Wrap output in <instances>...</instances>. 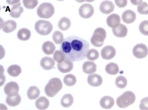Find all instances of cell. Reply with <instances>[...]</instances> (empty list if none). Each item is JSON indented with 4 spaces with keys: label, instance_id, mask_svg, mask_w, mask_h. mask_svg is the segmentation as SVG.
<instances>
[{
    "label": "cell",
    "instance_id": "18",
    "mask_svg": "<svg viewBox=\"0 0 148 110\" xmlns=\"http://www.w3.org/2000/svg\"><path fill=\"white\" fill-rule=\"evenodd\" d=\"M100 106L103 108L106 109H110L114 106V101L111 97L105 96L100 99Z\"/></svg>",
    "mask_w": 148,
    "mask_h": 110
},
{
    "label": "cell",
    "instance_id": "33",
    "mask_svg": "<svg viewBox=\"0 0 148 110\" xmlns=\"http://www.w3.org/2000/svg\"><path fill=\"white\" fill-rule=\"evenodd\" d=\"M53 40L56 44H61L63 40V34L58 30L55 31L52 36Z\"/></svg>",
    "mask_w": 148,
    "mask_h": 110
},
{
    "label": "cell",
    "instance_id": "20",
    "mask_svg": "<svg viewBox=\"0 0 148 110\" xmlns=\"http://www.w3.org/2000/svg\"><path fill=\"white\" fill-rule=\"evenodd\" d=\"M21 3L18 2L13 5L10 9V15L12 17L17 18L20 16L24 11L23 7L20 6Z\"/></svg>",
    "mask_w": 148,
    "mask_h": 110
},
{
    "label": "cell",
    "instance_id": "38",
    "mask_svg": "<svg viewBox=\"0 0 148 110\" xmlns=\"http://www.w3.org/2000/svg\"><path fill=\"white\" fill-rule=\"evenodd\" d=\"M148 21L145 20L142 21L140 24L139 29L140 32L146 36L148 35Z\"/></svg>",
    "mask_w": 148,
    "mask_h": 110
},
{
    "label": "cell",
    "instance_id": "40",
    "mask_svg": "<svg viewBox=\"0 0 148 110\" xmlns=\"http://www.w3.org/2000/svg\"><path fill=\"white\" fill-rule=\"evenodd\" d=\"M132 3L135 5L140 4L143 2L142 0H130Z\"/></svg>",
    "mask_w": 148,
    "mask_h": 110
},
{
    "label": "cell",
    "instance_id": "10",
    "mask_svg": "<svg viewBox=\"0 0 148 110\" xmlns=\"http://www.w3.org/2000/svg\"><path fill=\"white\" fill-rule=\"evenodd\" d=\"M116 52L115 48L112 46L107 45L102 49L101 53L103 59L110 60L115 56Z\"/></svg>",
    "mask_w": 148,
    "mask_h": 110
},
{
    "label": "cell",
    "instance_id": "8",
    "mask_svg": "<svg viewBox=\"0 0 148 110\" xmlns=\"http://www.w3.org/2000/svg\"><path fill=\"white\" fill-rule=\"evenodd\" d=\"M79 12L81 17L85 19H87L93 15L94 9L92 5L86 3L81 5L79 9Z\"/></svg>",
    "mask_w": 148,
    "mask_h": 110
},
{
    "label": "cell",
    "instance_id": "7",
    "mask_svg": "<svg viewBox=\"0 0 148 110\" xmlns=\"http://www.w3.org/2000/svg\"><path fill=\"white\" fill-rule=\"evenodd\" d=\"M132 51L133 55L138 58H143L148 54L147 47L142 43L136 44L133 48Z\"/></svg>",
    "mask_w": 148,
    "mask_h": 110
},
{
    "label": "cell",
    "instance_id": "36",
    "mask_svg": "<svg viewBox=\"0 0 148 110\" xmlns=\"http://www.w3.org/2000/svg\"><path fill=\"white\" fill-rule=\"evenodd\" d=\"M137 11L142 15H147L148 13V7L147 3L143 1L137 7Z\"/></svg>",
    "mask_w": 148,
    "mask_h": 110
},
{
    "label": "cell",
    "instance_id": "1",
    "mask_svg": "<svg viewBox=\"0 0 148 110\" xmlns=\"http://www.w3.org/2000/svg\"><path fill=\"white\" fill-rule=\"evenodd\" d=\"M89 48L90 44L88 41L75 35L65 38L60 45V49L64 55L65 59L71 62L85 59Z\"/></svg>",
    "mask_w": 148,
    "mask_h": 110
},
{
    "label": "cell",
    "instance_id": "32",
    "mask_svg": "<svg viewBox=\"0 0 148 110\" xmlns=\"http://www.w3.org/2000/svg\"><path fill=\"white\" fill-rule=\"evenodd\" d=\"M115 83L117 87L119 88L123 89L127 85V80L124 76H120L116 78Z\"/></svg>",
    "mask_w": 148,
    "mask_h": 110
},
{
    "label": "cell",
    "instance_id": "15",
    "mask_svg": "<svg viewBox=\"0 0 148 110\" xmlns=\"http://www.w3.org/2000/svg\"><path fill=\"white\" fill-rule=\"evenodd\" d=\"M136 17L135 12L130 9L125 11L122 16L123 21L127 24H130L134 22L136 19Z\"/></svg>",
    "mask_w": 148,
    "mask_h": 110
},
{
    "label": "cell",
    "instance_id": "5",
    "mask_svg": "<svg viewBox=\"0 0 148 110\" xmlns=\"http://www.w3.org/2000/svg\"><path fill=\"white\" fill-rule=\"evenodd\" d=\"M55 9L54 6L51 3H43L38 7L37 13L38 16L41 18L48 19L54 15Z\"/></svg>",
    "mask_w": 148,
    "mask_h": 110
},
{
    "label": "cell",
    "instance_id": "19",
    "mask_svg": "<svg viewBox=\"0 0 148 110\" xmlns=\"http://www.w3.org/2000/svg\"><path fill=\"white\" fill-rule=\"evenodd\" d=\"M96 65L94 62L87 61L83 64L82 69L85 73L90 74L96 72Z\"/></svg>",
    "mask_w": 148,
    "mask_h": 110
},
{
    "label": "cell",
    "instance_id": "30",
    "mask_svg": "<svg viewBox=\"0 0 148 110\" xmlns=\"http://www.w3.org/2000/svg\"><path fill=\"white\" fill-rule=\"evenodd\" d=\"M7 71L10 75L14 77L18 76L21 72L20 67L16 64L9 66L7 68Z\"/></svg>",
    "mask_w": 148,
    "mask_h": 110
},
{
    "label": "cell",
    "instance_id": "31",
    "mask_svg": "<svg viewBox=\"0 0 148 110\" xmlns=\"http://www.w3.org/2000/svg\"><path fill=\"white\" fill-rule=\"evenodd\" d=\"M63 82L69 86H72L76 83L77 79L76 77L71 74H66L63 78Z\"/></svg>",
    "mask_w": 148,
    "mask_h": 110
},
{
    "label": "cell",
    "instance_id": "3",
    "mask_svg": "<svg viewBox=\"0 0 148 110\" xmlns=\"http://www.w3.org/2000/svg\"><path fill=\"white\" fill-rule=\"evenodd\" d=\"M136 97L131 91H127L119 96L116 100L117 106L121 108H126L133 104L135 101Z\"/></svg>",
    "mask_w": 148,
    "mask_h": 110
},
{
    "label": "cell",
    "instance_id": "24",
    "mask_svg": "<svg viewBox=\"0 0 148 110\" xmlns=\"http://www.w3.org/2000/svg\"><path fill=\"white\" fill-rule=\"evenodd\" d=\"M73 98L70 94H66L62 97L61 104L64 107L68 108L71 106L73 102Z\"/></svg>",
    "mask_w": 148,
    "mask_h": 110
},
{
    "label": "cell",
    "instance_id": "21",
    "mask_svg": "<svg viewBox=\"0 0 148 110\" xmlns=\"http://www.w3.org/2000/svg\"><path fill=\"white\" fill-rule=\"evenodd\" d=\"M48 99L44 96H41L38 98L35 102L36 108L39 109L44 110L47 109L49 105Z\"/></svg>",
    "mask_w": 148,
    "mask_h": 110
},
{
    "label": "cell",
    "instance_id": "23",
    "mask_svg": "<svg viewBox=\"0 0 148 110\" xmlns=\"http://www.w3.org/2000/svg\"><path fill=\"white\" fill-rule=\"evenodd\" d=\"M17 26V23L15 21L9 20L4 23L2 29L3 31L5 32L9 33L15 30Z\"/></svg>",
    "mask_w": 148,
    "mask_h": 110
},
{
    "label": "cell",
    "instance_id": "26",
    "mask_svg": "<svg viewBox=\"0 0 148 110\" xmlns=\"http://www.w3.org/2000/svg\"><path fill=\"white\" fill-rule=\"evenodd\" d=\"M30 31L25 28L20 29L18 32L17 36L18 38L21 40H28L31 36Z\"/></svg>",
    "mask_w": 148,
    "mask_h": 110
},
{
    "label": "cell",
    "instance_id": "9",
    "mask_svg": "<svg viewBox=\"0 0 148 110\" xmlns=\"http://www.w3.org/2000/svg\"><path fill=\"white\" fill-rule=\"evenodd\" d=\"M4 89V92L8 96H14L18 94L19 87L17 83L11 81L5 85Z\"/></svg>",
    "mask_w": 148,
    "mask_h": 110
},
{
    "label": "cell",
    "instance_id": "34",
    "mask_svg": "<svg viewBox=\"0 0 148 110\" xmlns=\"http://www.w3.org/2000/svg\"><path fill=\"white\" fill-rule=\"evenodd\" d=\"M99 56V53L98 50L94 49H91L88 52L87 57L90 60H94L97 59Z\"/></svg>",
    "mask_w": 148,
    "mask_h": 110
},
{
    "label": "cell",
    "instance_id": "39",
    "mask_svg": "<svg viewBox=\"0 0 148 110\" xmlns=\"http://www.w3.org/2000/svg\"><path fill=\"white\" fill-rule=\"evenodd\" d=\"M115 2L117 6L120 8H123L126 7L127 4V1L123 0H115Z\"/></svg>",
    "mask_w": 148,
    "mask_h": 110
},
{
    "label": "cell",
    "instance_id": "6",
    "mask_svg": "<svg viewBox=\"0 0 148 110\" xmlns=\"http://www.w3.org/2000/svg\"><path fill=\"white\" fill-rule=\"evenodd\" d=\"M53 28L52 24L49 21L40 20L38 21L35 25V28L40 34L46 35L49 34Z\"/></svg>",
    "mask_w": 148,
    "mask_h": 110
},
{
    "label": "cell",
    "instance_id": "28",
    "mask_svg": "<svg viewBox=\"0 0 148 110\" xmlns=\"http://www.w3.org/2000/svg\"><path fill=\"white\" fill-rule=\"evenodd\" d=\"M21 100V98L19 94L10 97L7 96L6 99V102L9 105L15 107L19 105Z\"/></svg>",
    "mask_w": 148,
    "mask_h": 110
},
{
    "label": "cell",
    "instance_id": "35",
    "mask_svg": "<svg viewBox=\"0 0 148 110\" xmlns=\"http://www.w3.org/2000/svg\"><path fill=\"white\" fill-rule=\"evenodd\" d=\"M54 60L58 63L63 62L65 59L63 53L61 51L57 50L54 52L53 56Z\"/></svg>",
    "mask_w": 148,
    "mask_h": 110
},
{
    "label": "cell",
    "instance_id": "12",
    "mask_svg": "<svg viewBox=\"0 0 148 110\" xmlns=\"http://www.w3.org/2000/svg\"><path fill=\"white\" fill-rule=\"evenodd\" d=\"M57 66L58 70L63 73L70 72L73 67L72 62L66 59L61 63H58Z\"/></svg>",
    "mask_w": 148,
    "mask_h": 110
},
{
    "label": "cell",
    "instance_id": "13",
    "mask_svg": "<svg viewBox=\"0 0 148 110\" xmlns=\"http://www.w3.org/2000/svg\"><path fill=\"white\" fill-rule=\"evenodd\" d=\"M120 18L118 14H112L109 15L107 18V24L109 27L112 28H116L120 22Z\"/></svg>",
    "mask_w": 148,
    "mask_h": 110
},
{
    "label": "cell",
    "instance_id": "16",
    "mask_svg": "<svg viewBox=\"0 0 148 110\" xmlns=\"http://www.w3.org/2000/svg\"><path fill=\"white\" fill-rule=\"evenodd\" d=\"M113 34L117 37L122 38L126 36L128 32V28L124 25L120 23L116 28H112Z\"/></svg>",
    "mask_w": 148,
    "mask_h": 110
},
{
    "label": "cell",
    "instance_id": "22",
    "mask_svg": "<svg viewBox=\"0 0 148 110\" xmlns=\"http://www.w3.org/2000/svg\"><path fill=\"white\" fill-rule=\"evenodd\" d=\"M42 50L45 54L48 55L53 54L56 49L54 44L50 41H47L43 44Z\"/></svg>",
    "mask_w": 148,
    "mask_h": 110
},
{
    "label": "cell",
    "instance_id": "2",
    "mask_svg": "<svg viewBox=\"0 0 148 110\" xmlns=\"http://www.w3.org/2000/svg\"><path fill=\"white\" fill-rule=\"evenodd\" d=\"M63 85L61 80L57 78L50 79L46 85L44 91L48 97H53L62 88Z\"/></svg>",
    "mask_w": 148,
    "mask_h": 110
},
{
    "label": "cell",
    "instance_id": "11",
    "mask_svg": "<svg viewBox=\"0 0 148 110\" xmlns=\"http://www.w3.org/2000/svg\"><path fill=\"white\" fill-rule=\"evenodd\" d=\"M114 5L112 1L105 0L100 3L99 9L102 13L108 14L114 11Z\"/></svg>",
    "mask_w": 148,
    "mask_h": 110
},
{
    "label": "cell",
    "instance_id": "29",
    "mask_svg": "<svg viewBox=\"0 0 148 110\" xmlns=\"http://www.w3.org/2000/svg\"><path fill=\"white\" fill-rule=\"evenodd\" d=\"M71 25V22L70 20L65 17L61 18L58 24L59 29L63 31H65L68 29Z\"/></svg>",
    "mask_w": 148,
    "mask_h": 110
},
{
    "label": "cell",
    "instance_id": "27",
    "mask_svg": "<svg viewBox=\"0 0 148 110\" xmlns=\"http://www.w3.org/2000/svg\"><path fill=\"white\" fill-rule=\"evenodd\" d=\"M105 70L108 74L111 75H115L119 72V67L117 64L112 62L106 65Z\"/></svg>",
    "mask_w": 148,
    "mask_h": 110
},
{
    "label": "cell",
    "instance_id": "17",
    "mask_svg": "<svg viewBox=\"0 0 148 110\" xmlns=\"http://www.w3.org/2000/svg\"><path fill=\"white\" fill-rule=\"evenodd\" d=\"M55 62L52 58L46 56L40 60L41 67L44 70H50L54 68Z\"/></svg>",
    "mask_w": 148,
    "mask_h": 110
},
{
    "label": "cell",
    "instance_id": "4",
    "mask_svg": "<svg viewBox=\"0 0 148 110\" xmlns=\"http://www.w3.org/2000/svg\"><path fill=\"white\" fill-rule=\"evenodd\" d=\"M106 36V31L103 28H98L94 30L91 38V42L94 46L100 47L103 45Z\"/></svg>",
    "mask_w": 148,
    "mask_h": 110
},
{
    "label": "cell",
    "instance_id": "14",
    "mask_svg": "<svg viewBox=\"0 0 148 110\" xmlns=\"http://www.w3.org/2000/svg\"><path fill=\"white\" fill-rule=\"evenodd\" d=\"M102 78L98 74H94L89 75L87 78L88 83L93 87H98L102 83Z\"/></svg>",
    "mask_w": 148,
    "mask_h": 110
},
{
    "label": "cell",
    "instance_id": "37",
    "mask_svg": "<svg viewBox=\"0 0 148 110\" xmlns=\"http://www.w3.org/2000/svg\"><path fill=\"white\" fill-rule=\"evenodd\" d=\"M24 6L28 9H33L35 8L38 4L37 0H23L22 1Z\"/></svg>",
    "mask_w": 148,
    "mask_h": 110
},
{
    "label": "cell",
    "instance_id": "25",
    "mask_svg": "<svg viewBox=\"0 0 148 110\" xmlns=\"http://www.w3.org/2000/svg\"><path fill=\"white\" fill-rule=\"evenodd\" d=\"M40 91L38 88L35 86L30 87L27 91V95L30 99H35L39 97Z\"/></svg>",
    "mask_w": 148,
    "mask_h": 110
}]
</instances>
